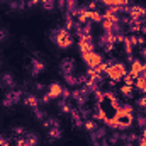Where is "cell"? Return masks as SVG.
I'll list each match as a JSON object with an SVG mask.
<instances>
[{"mask_svg":"<svg viewBox=\"0 0 146 146\" xmlns=\"http://www.w3.org/2000/svg\"><path fill=\"white\" fill-rule=\"evenodd\" d=\"M36 3H39V0H29V2H27V5H29V7H34Z\"/></svg>","mask_w":146,"mask_h":146,"instance_id":"cell-22","label":"cell"},{"mask_svg":"<svg viewBox=\"0 0 146 146\" xmlns=\"http://www.w3.org/2000/svg\"><path fill=\"white\" fill-rule=\"evenodd\" d=\"M60 68H61V72H63V75H70V73L73 72V68H75V63H73V60H70V58H66V60H63V61H61Z\"/></svg>","mask_w":146,"mask_h":146,"instance_id":"cell-7","label":"cell"},{"mask_svg":"<svg viewBox=\"0 0 146 146\" xmlns=\"http://www.w3.org/2000/svg\"><path fill=\"white\" fill-rule=\"evenodd\" d=\"M143 136H146V126L143 127Z\"/></svg>","mask_w":146,"mask_h":146,"instance_id":"cell-26","label":"cell"},{"mask_svg":"<svg viewBox=\"0 0 146 146\" xmlns=\"http://www.w3.org/2000/svg\"><path fill=\"white\" fill-rule=\"evenodd\" d=\"M24 133H26V131H24L21 126H19V127H14V134H19V136H21V134H24Z\"/></svg>","mask_w":146,"mask_h":146,"instance_id":"cell-20","label":"cell"},{"mask_svg":"<svg viewBox=\"0 0 146 146\" xmlns=\"http://www.w3.org/2000/svg\"><path fill=\"white\" fill-rule=\"evenodd\" d=\"M42 68H44V65H42V63H39L37 60H33V65H31V72H33V75H37Z\"/></svg>","mask_w":146,"mask_h":146,"instance_id":"cell-13","label":"cell"},{"mask_svg":"<svg viewBox=\"0 0 146 146\" xmlns=\"http://www.w3.org/2000/svg\"><path fill=\"white\" fill-rule=\"evenodd\" d=\"M100 2H102V3H104V5H107V7H114V5H115V2H117V0H100Z\"/></svg>","mask_w":146,"mask_h":146,"instance_id":"cell-19","label":"cell"},{"mask_svg":"<svg viewBox=\"0 0 146 146\" xmlns=\"http://www.w3.org/2000/svg\"><path fill=\"white\" fill-rule=\"evenodd\" d=\"M42 88H44V87H42L41 83H37V85H36V90H42Z\"/></svg>","mask_w":146,"mask_h":146,"instance_id":"cell-25","label":"cell"},{"mask_svg":"<svg viewBox=\"0 0 146 146\" xmlns=\"http://www.w3.org/2000/svg\"><path fill=\"white\" fill-rule=\"evenodd\" d=\"M80 54H82L83 63H85L88 68H97V66L102 65V61H104L102 54H99L97 51H87V53H80Z\"/></svg>","mask_w":146,"mask_h":146,"instance_id":"cell-3","label":"cell"},{"mask_svg":"<svg viewBox=\"0 0 146 146\" xmlns=\"http://www.w3.org/2000/svg\"><path fill=\"white\" fill-rule=\"evenodd\" d=\"M133 87H134L136 90H139L141 94H146V80H145V78H141V76H138Z\"/></svg>","mask_w":146,"mask_h":146,"instance_id":"cell-8","label":"cell"},{"mask_svg":"<svg viewBox=\"0 0 146 146\" xmlns=\"http://www.w3.org/2000/svg\"><path fill=\"white\" fill-rule=\"evenodd\" d=\"M42 7H44V10H53L54 9V0H42Z\"/></svg>","mask_w":146,"mask_h":146,"instance_id":"cell-15","label":"cell"},{"mask_svg":"<svg viewBox=\"0 0 146 146\" xmlns=\"http://www.w3.org/2000/svg\"><path fill=\"white\" fill-rule=\"evenodd\" d=\"M119 139H121V134H117V133H115V134H112V136L109 138V143H110V145H115Z\"/></svg>","mask_w":146,"mask_h":146,"instance_id":"cell-17","label":"cell"},{"mask_svg":"<svg viewBox=\"0 0 146 146\" xmlns=\"http://www.w3.org/2000/svg\"><path fill=\"white\" fill-rule=\"evenodd\" d=\"M136 106H138V107H143V109H146V97H139V99L136 100Z\"/></svg>","mask_w":146,"mask_h":146,"instance_id":"cell-16","label":"cell"},{"mask_svg":"<svg viewBox=\"0 0 146 146\" xmlns=\"http://www.w3.org/2000/svg\"><path fill=\"white\" fill-rule=\"evenodd\" d=\"M5 2H7V0H0V3H5Z\"/></svg>","mask_w":146,"mask_h":146,"instance_id":"cell-27","label":"cell"},{"mask_svg":"<svg viewBox=\"0 0 146 146\" xmlns=\"http://www.w3.org/2000/svg\"><path fill=\"white\" fill-rule=\"evenodd\" d=\"M0 66H2V60H0Z\"/></svg>","mask_w":146,"mask_h":146,"instance_id":"cell-28","label":"cell"},{"mask_svg":"<svg viewBox=\"0 0 146 146\" xmlns=\"http://www.w3.org/2000/svg\"><path fill=\"white\" fill-rule=\"evenodd\" d=\"M34 112H36V119H39V121H44L46 114H44L42 110H41V109H34Z\"/></svg>","mask_w":146,"mask_h":146,"instance_id":"cell-18","label":"cell"},{"mask_svg":"<svg viewBox=\"0 0 146 146\" xmlns=\"http://www.w3.org/2000/svg\"><path fill=\"white\" fill-rule=\"evenodd\" d=\"M106 75H107V78L109 80H112V82H117V80H122L126 75H127V70H126V65L124 63H110L109 68H107V72H106Z\"/></svg>","mask_w":146,"mask_h":146,"instance_id":"cell-2","label":"cell"},{"mask_svg":"<svg viewBox=\"0 0 146 146\" xmlns=\"http://www.w3.org/2000/svg\"><path fill=\"white\" fill-rule=\"evenodd\" d=\"M7 37V31H3V29H0V41H3Z\"/></svg>","mask_w":146,"mask_h":146,"instance_id":"cell-21","label":"cell"},{"mask_svg":"<svg viewBox=\"0 0 146 146\" xmlns=\"http://www.w3.org/2000/svg\"><path fill=\"white\" fill-rule=\"evenodd\" d=\"M48 134H49L51 139H60L61 138V129L60 127H49L48 129Z\"/></svg>","mask_w":146,"mask_h":146,"instance_id":"cell-10","label":"cell"},{"mask_svg":"<svg viewBox=\"0 0 146 146\" xmlns=\"http://www.w3.org/2000/svg\"><path fill=\"white\" fill-rule=\"evenodd\" d=\"M22 102H24V106H27V107H31V109H37V106H39V102H41V100L37 99L34 94H29V95H26V97H24V100H22Z\"/></svg>","mask_w":146,"mask_h":146,"instance_id":"cell-6","label":"cell"},{"mask_svg":"<svg viewBox=\"0 0 146 146\" xmlns=\"http://www.w3.org/2000/svg\"><path fill=\"white\" fill-rule=\"evenodd\" d=\"M26 139H27V145L29 146H36L39 143V138H37L36 133H27L26 134Z\"/></svg>","mask_w":146,"mask_h":146,"instance_id":"cell-9","label":"cell"},{"mask_svg":"<svg viewBox=\"0 0 146 146\" xmlns=\"http://www.w3.org/2000/svg\"><path fill=\"white\" fill-rule=\"evenodd\" d=\"M133 88H134L133 85H127V83H124V85L121 87V94H122L124 97H129V95L133 94Z\"/></svg>","mask_w":146,"mask_h":146,"instance_id":"cell-14","label":"cell"},{"mask_svg":"<svg viewBox=\"0 0 146 146\" xmlns=\"http://www.w3.org/2000/svg\"><path fill=\"white\" fill-rule=\"evenodd\" d=\"M83 127H85L88 133H95V131H97V122H95V121H85V122H83Z\"/></svg>","mask_w":146,"mask_h":146,"instance_id":"cell-12","label":"cell"},{"mask_svg":"<svg viewBox=\"0 0 146 146\" xmlns=\"http://www.w3.org/2000/svg\"><path fill=\"white\" fill-rule=\"evenodd\" d=\"M145 68H146V66L141 63V61H139V60H133V61H131V70H129V73H131L134 78H138V76L143 73V70H145Z\"/></svg>","mask_w":146,"mask_h":146,"instance_id":"cell-4","label":"cell"},{"mask_svg":"<svg viewBox=\"0 0 146 146\" xmlns=\"http://www.w3.org/2000/svg\"><path fill=\"white\" fill-rule=\"evenodd\" d=\"M51 39H53V41L58 44V48H61V49H68L73 42V37H72V34H70V31H66L65 27L54 29V31L51 33Z\"/></svg>","mask_w":146,"mask_h":146,"instance_id":"cell-1","label":"cell"},{"mask_svg":"<svg viewBox=\"0 0 146 146\" xmlns=\"http://www.w3.org/2000/svg\"><path fill=\"white\" fill-rule=\"evenodd\" d=\"M139 76H141V78H145V80H146V68H145V70H143V73H141Z\"/></svg>","mask_w":146,"mask_h":146,"instance_id":"cell-24","label":"cell"},{"mask_svg":"<svg viewBox=\"0 0 146 146\" xmlns=\"http://www.w3.org/2000/svg\"><path fill=\"white\" fill-rule=\"evenodd\" d=\"M141 56H143V58L146 60V46L143 48V49H141Z\"/></svg>","mask_w":146,"mask_h":146,"instance_id":"cell-23","label":"cell"},{"mask_svg":"<svg viewBox=\"0 0 146 146\" xmlns=\"http://www.w3.org/2000/svg\"><path fill=\"white\" fill-rule=\"evenodd\" d=\"M2 80H3V83H5L9 88H14V87H15V83H14V78H12V75H10V73H5V75L2 76Z\"/></svg>","mask_w":146,"mask_h":146,"instance_id":"cell-11","label":"cell"},{"mask_svg":"<svg viewBox=\"0 0 146 146\" xmlns=\"http://www.w3.org/2000/svg\"><path fill=\"white\" fill-rule=\"evenodd\" d=\"M48 94H49L51 99H60L61 94H63V87H61L60 83H51V85L48 87Z\"/></svg>","mask_w":146,"mask_h":146,"instance_id":"cell-5","label":"cell"}]
</instances>
